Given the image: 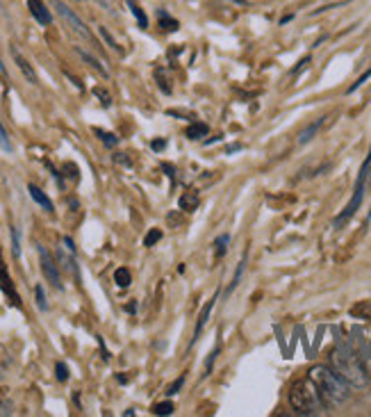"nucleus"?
I'll list each match as a JSON object with an SVG mask.
<instances>
[{"instance_id":"1","label":"nucleus","mask_w":371,"mask_h":417,"mask_svg":"<svg viewBox=\"0 0 371 417\" xmlns=\"http://www.w3.org/2000/svg\"><path fill=\"white\" fill-rule=\"evenodd\" d=\"M308 376L315 381L317 390H319V394H321L326 406L344 404V401L351 397V388H348V383L332 367L317 365V367H312L308 372Z\"/></svg>"},{"instance_id":"36","label":"nucleus","mask_w":371,"mask_h":417,"mask_svg":"<svg viewBox=\"0 0 371 417\" xmlns=\"http://www.w3.org/2000/svg\"><path fill=\"white\" fill-rule=\"evenodd\" d=\"M306 64H310V57H303L301 62H299V66H296V69H294V73H299V71H301V69H303V66H306Z\"/></svg>"},{"instance_id":"3","label":"nucleus","mask_w":371,"mask_h":417,"mask_svg":"<svg viewBox=\"0 0 371 417\" xmlns=\"http://www.w3.org/2000/svg\"><path fill=\"white\" fill-rule=\"evenodd\" d=\"M289 406L299 415H319L326 408L312 378H301L289 388Z\"/></svg>"},{"instance_id":"33","label":"nucleus","mask_w":371,"mask_h":417,"mask_svg":"<svg viewBox=\"0 0 371 417\" xmlns=\"http://www.w3.org/2000/svg\"><path fill=\"white\" fill-rule=\"evenodd\" d=\"M182 383H184V376H180V378H178V381H176V383L171 385V388H169V392H167V394H169V397H173V394H176L178 390H180V388H182Z\"/></svg>"},{"instance_id":"38","label":"nucleus","mask_w":371,"mask_h":417,"mask_svg":"<svg viewBox=\"0 0 371 417\" xmlns=\"http://www.w3.org/2000/svg\"><path fill=\"white\" fill-rule=\"evenodd\" d=\"M64 244H66V247H69V251H71V253L76 251V247H73V242L69 240V237H64Z\"/></svg>"},{"instance_id":"4","label":"nucleus","mask_w":371,"mask_h":417,"mask_svg":"<svg viewBox=\"0 0 371 417\" xmlns=\"http://www.w3.org/2000/svg\"><path fill=\"white\" fill-rule=\"evenodd\" d=\"M36 251H39V260H41V272L43 276L48 278V283L53 285L55 289H62V276H59V267L55 263V258L50 256V251H46L43 247H36Z\"/></svg>"},{"instance_id":"34","label":"nucleus","mask_w":371,"mask_h":417,"mask_svg":"<svg viewBox=\"0 0 371 417\" xmlns=\"http://www.w3.org/2000/svg\"><path fill=\"white\" fill-rule=\"evenodd\" d=\"M369 167H371V148H369V155L365 158V165H362V169H360V176H365V178H367V174H369Z\"/></svg>"},{"instance_id":"37","label":"nucleus","mask_w":371,"mask_h":417,"mask_svg":"<svg viewBox=\"0 0 371 417\" xmlns=\"http://www.w3.org/2000/svg\"><path fill=\"white\" fill-rule=\"evenodd\" d=\"M114 160H116V162H123V165H130V160H128V158H123V153L114 155Z\"/></svg>"},{"instance_id":"32","label":"nucleus","mask_w":371,"mask_h":417,"mask_svg":"<svg viewBox=\"0 0 371 417\" xmlns=\"http://www.w3.org/2000/svg\"><path fill=\"white\" fill-rule=\"evenodd\" d=\"M94 94L98 96V99H100V103H103V105H105V108H109V105H112V96H109V94L105 92V89L96 87V89H94Z\"/></svg>"},{"instance_id":"8","label":"nucleus","mask_w":371,"mask_h":417,"mask_svg":"<svg viewBox=\"0 0 371 417\" xmlns=\"http://www.w3.org/2000/svg\"><path fill=\"white\" fill-rule=\"evenodd\" d=\"M12 55H14V62H17V66L21 69V73H23V76H25L28 83H30V85H39V78H36V73H34L32 66H30L28 59H25L23 55H21L17 48L12 50Z\"/></svg>"},{"instance_id":"12","label":"nucleus","mask_w":371,"mask_h":417,"mask_svg":"<svg viewBox=\"0 0 371 417\" xmlns=\"http://www.w3.org/2000/svg\"><path fill=\"white\" fill-rule=\"evenodd\" d=\"M178 205H180V210H184V212H194L198 207V194L194 190L184 192V194L180 196V201H178Z\"/></svg>"},{"instance_id":"24","label":"nucleus","mask_w":371,"mask_h":417,"mask_svg":"<svg viewBox=\"0 0 371 417\" xmlns=\"http://www.w3.org/2000/svg\"><path fill=\"white\" fill-rule=\"evenodd\" d=\"M173 411H176V408H173L171 401H162V404H155L153 406V413L155 415H171Z\"/></svg>"},{"instance_id":"26","label":"nucleus","mask_w":371,"mask_h":417,"mask_svg":"<svg viewBox=\"0 0 371 417\" xmlns=\"http://www.w3.org/2000/svg\"><path fill=\"white\" fill-rule=\"evenodd\" d=\"M160 240H162V230H158V228L148 230V235L144 237V247H153V244H158Z\"/></svg>"},{"instance_id":"29","label":"nucleus","mask_w":371,"mask_h":417,"mask_svg":"<svg viewBox=\"0 0 371 417\" xmlns=\"http://www.w3.org/2000/svg\"><path fill=\"white\" fill-rule=\"evenodd\" d=\"M34 294H36V306H39V310H48L46 294H43V287H41V285L34 287Z\"/></svg>"},{"instance_id":"23","label":"nucleus","mask_w":371,"mask_h":417,"mask_svg":"<svg viewBox=\"0 0 371 417\" xmlns=\"http://www.w3.org/2000/svg\"><path fill=\"white\" fill-rule=\"evenodd\" d=\"M0 148H3L5 153H12V151H14L12 139H10V135H7V130H5L3 123H0Z\"/></svg>"},{"instance_id":"13","label":"nucleus","mask_w":371,"mask_h":417,"mask_svg":"<svg viewBox=\"0 0 371 417\" xmlns=\"http://www.w3.org/2000/svg\"><path fill=\"white\" fill-rule=\"evenodd\" d=\"M351 315L358 317V319H367V322H371V301L355 303V306L351 308Z\"/></svg>"},{"instance_id":"27","label":"nucleus","mask_w":371,"mask_h":417,"mask_svg":"<svg viewBox=\"0 0 371 417\" xmlns=\"http://www.w3.org/2000/svg\"><path fill=\"white\" fill-rule=\"evenodd\" d=\"M98 32H100L103 39L107 41V46H109V48H112V50H121V46H118V43L114 41V37L107 32V28H103V26H100V28H98Z\"/></svg>"},{"instance_id":"18","label":"nucleus","mask_w":371,"mask_h":417,"mask_svg":"<svg viewBox=\"0 0 371 417\" xmlns=\"http://www.w3.org/2000/svg\"><path fill=\"white\" fill-rule=\"evenodd\" d=\"M114 283H116L118 287H123V289H125V287H128L130 283H132L130 272L125 269V267H121V269H116V272H114Z\"/></svg>"},{"instance_id":"25","label":"nucleus","mask_w":371,"mask_h":417,"mask_svg":"<svg viewBox=\"0 0 371 417\" xmlns=\"http://www.w3.org/2000/svg\"><path fill=\"white\" fill-rule=\"evenodd\" d=\"M12 253H14V258H21V237H19V228H14L12 226Z\"/></svg>"},{"instance_id":"7","label":"nucleus","mask_w":371,"mask_h":417,"mask_svg":"<svg viewBox=\"0 0 371 417\" xmlns=\"http://www.w3.org/2000/svg\"><path fill=\"white\" fill-rule=\"evenodd\" d=\"M28 10L34 17V21L39 26H50L53 23V17H50L48 7L43 5V0H28Z\"/></svg>"},{"instance_id":"19","label":"nucleus","mask_w":371,"mask_h":417,"mask_svg":"<svg viewBox=\"0 0 371 417\" xmlns=\"http://www.w3.org/2000/svg\"><path fill=\"white\" fill-rule=\"evenodd\" d=\"M160 28L165 30V32H176V30H178V21L169 17L167 12H160Z\"/></svg>"},{"instance_id":"31","label":"nucleus","mask_w":371,"mask_h":417,"mask_svg":"<svg viewBox=\"0 0 371 417\" xmlns=\"http://www.w3.org/2000/svg\"><path fill=\"white\" fill-rule=\"evenodd\" d=\"M369 78H371V69H367V71H365V73H362V76H360L358 80H355V83H353L351 87H348V94H353V92H355V89H360L362 85H365V83H367V80H369Z\"/></svg>"},{"instance_id":"10","label":"nucleus","mask_w":371,"mask_h":417,"mask_svg":"<svg viewBox=\"0 0 371 417\" xmlns=\"http://www.w3.org/2000/svg\"><path fill=\"white\" fill-rule=\"evenodd\" d=\"M28 192H30V196H32L34 201H36V203H39L41 207H43V210H46V212H50V214H53L55 212V205H53V201H50L46 194H43V192L39 190V187H36V185H28Z\"/></svg>"},{"instance_id":"30","label":"nucleus","mask_w":371,"mask_h":417,"mask_svg":"<svg viewBox=\"0 0 371 417\" xmlns=\"http://www.w3.org/2000/svg\"><path fill=\"white\" fill-rule=\"evenodd\" d=\"M55 374H57V381H69V367L64 363H57L55 365Z\"/></svg>"},{"instance_id":"14","label":"nucleus","mask_w":371,"mask_h":417,"mask_svg":"<svg viewBox=\"0 0 371 417\" xmlns=\"http://www.w3.org/2000/svg\"><path fill=\"white\" fill-rule=\"evenodd\" d=\"M207 132H210V125L200 123V121H194L187 128V137L189 139H200V137H207Z\"/></svg>"},{"instance_id":"6","label":"nucleus","mask_w":371,"mask_h":417,"mask_svg":"<svg viewBox=\"0 0 371 417\" xmlns=\"http://www.w3.org/2000/svg\"><path fill=\"white\" fill-rule=\"evenodd\" d=\"M362 194H365V181H358V185H355V192H353V199L348 201V205L335 217V226H342V223H346L348 219L353 217L355 210H358L360 203H362Z\"/></svg>"},{"instance_id":"39","label":"nucleus","mask_w":371,"mask_h":417,"mask_svg":"<svg viewBox=\"0 0 371 417\" xmlns=\"http://www.w3.org/2000/svg\"><path fill=\"white\" fill-rule=\"evenodd\" d=\"M235 151H242V146H228L226 148V153L230 155V153H235Z\"/></svg>"},{"instance_id":"15","label":"nucleus","mask_w":371,"mask_h":417,"mask_svg":"<svg viewBox=\"0 0 371 417\" xmlns=\"http://www.w3.org/2000/svg\"><path fill=\"white\" fill-rule=\"evenodd\" d=\"M321 125H324V119H317V121H315L312 125H308V128L299 135V144H301V146H303V144H308V141L317 135V130L321 128Z\"/></svg>"},{"instance_id":"9","label":"nucleus","mask_w":371,"mask_h":417,"mask_svg":"<svg viewBox=\"0 0 371 417\" xmlns=\"http://www.w3.org/2000/svg\"><path fill=\"white\" fill-rule=\"evenodd\" d=\"M214 303H217V294L212 296L210 301L205 303V308L200 310V315H198V322H196V331H194V340H191V345L198 340V335L203 333V329H205V324H207V319H210V315H212V310H214Z\"/></svg>"},{"instance_id":"21","label":"nucleus","mask_w":371,"mask_h":417,"mask_svg":"<svg viewBox=\"0 0 371 417\" xmlns=\"http://www.w3.org/2000/svg\"><path fill=\"white\" fill-rule=\"evenodd\" d=\"M244 267H246V253H244L242 260H240V265H237V272H235V276H233V283H230V287H228V294H230V292H235V287L240 285L242 274H244Z\"/></svg>"},{"instance_id":"5","label":"nucleus","mask_w":371,"mask_h":417,"mask_svg":"<svg viewBox=\"0 0 371 417\" xmlns=\"http://www.w3.org/2000/svg\"><path fill=\"white\" fill-rule=\"evenodd\" d=\"M53 5H55V10L59 12V17H62V19H64L66 23H69L73 30H76L78 34H83L85 39H92V32H89V28L83 23V21H80V17L71 10V7H66V5L62 3V0H53Z\"/></svg>"},{"instance_id":"41","label":"nucleus","mask_w":371,"mask_h":417,"mask_svg":"<svg viewBox=\"0 0 371 417\" xmlns=\"http://www.w3.org/2000/svg\"><path fill=\"white\" fill-rule=\"evenodd\" d=\"M230 3H240V5H244V0H230Z\"/></svg>"},{"instance_id":"2","label":"nucleus","mask_w":371,"mask_h":417,"mask_svg":"<svg viewBox=\"0 0 371 417\" xmlns=\"http://www.w3.org/2000/svg\"><path fill=\"white\" fill-rule=\"evenodd\" d=\"M330 365L348 385H353V388H362V385H367L365 365H362L360 356L355 354L353 349H348L346 345H339V347L332 349Z\"/></svg>"},{"instance_id":"22","label":"nucleus","mask_w":371,"mask_h":417,"mask_svg":"<svg viewBox=\"0 0 371 417\" xmlns=\"http://www.w3.org/2000/svg\"><path fill=\"white\" fill-rule=\"evenodd\" d=\"M228 244H230V235H228V233L219 235L217 240H214V247H217V258H224V256H226Z\"/></svg>"},{"instance_id":"16","label":"nucleus","mask_w":371,"mask_h":417,"mask_svg":"<svg viewBox=\"0 0 371 417\" xmlns=\"http://www.w3.org/2000/svg\"><path fill=\"white\" fill-rule=\"evenodd\" d=\"M128 7H130V12H132V17L137 19V23H139V28H148V17L144 14V10L139 7L135 0H128Z\"/></svg>"},{"instance_id":"40","label":"nucleus","mask_w":371,"mask_h":417,"mask_svg":"<svg viewBox=\"0 0 371 417\" xmlns=\"http://www.w3.org/2000/svg\"><path fill=\"white\" fill-rule=\"evenodd\" d=\"M367 372L371 374V347H369V358H367Z\"/></svg>"},{"instance_id":"35","label":"nucleus","mask_w":371,"mask_h":417,"mask_svg":"<svg viewBox=\"0 0 371 417\" xmlns=\"http://www.w3.org/2000/svg\"><path fill=\"white\" fill-rule=\"evenodd\" d=\"M151 146H153V151H162V148L167 146V141H165V139H160V141H153Z\"/></svg>"},{"instance_id":"11","label":"nucleus","mask_w":371,"mask_h":417,"mask_svg":"<svg viewBox=\"0 0 371 417\" xmlns=\"http://www.w3.org/2000/svg\"><path fill=\"white\" fill-rule=\"evenodd\" d=\"M0 287H3V292H5V294H10L12 299H14V306H21V301H19V294L14 292V285H12L10 276H7V272H5V265H3V260H0Z\"/></svg>"},{"instance_id":"28","label":"nucleus","mask_w":371,"mask_h":417,"mask_svg":"<svg viewBox=\"0 0 371 417\" xmlns=\"http://www.w3.org/2000/svg\"><path fill=\"white\" fill-rule=\"evenodd\" d=\"M219 345L214 347V352L210 354V358H207V363H205V372H203V376H210L212 374V367H214V360H217V356H219Z\"/></svg>"},{"instance_id":"20","label":"nucleus","mask_w":371,"mask_h":417,"mask_svg":"<svg viewBox=\"0 0 371 417\" xmlns=\"http://www.w3.org/2000/svg\"><path fill=\"white\" fill-rule=\"evenodd\" d=\"M94 132H96V137H98L103 144L105 146H109V148H114L116 144H118V137H114L112 132H107V130H100V128H94Z\"/></svg>"},{"instance_id":"17","label":"nucleus","mask_w":371,"mask_h":417,"mask_svg":"<svg viewBox=\"0 0 371 417\" xmlns=\"http://www.w3.org/2000/svg\"><path fill=\"white\" fill-rule=\"evenodd\" d=\"M78 53H80V57H83L85 59V62L89 64V66H92V69H96V71H98V73H103V76H109V73H107V69H105V66H103L100 62H98V59H96V57H92V55H89V53H85V50H78Z\"/></svg>"}]
</instances>
